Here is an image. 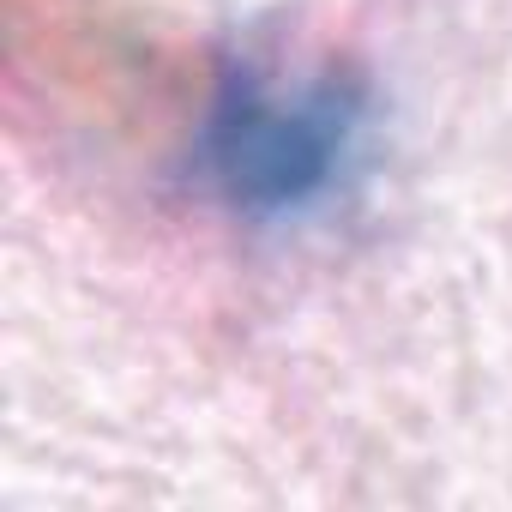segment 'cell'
Here are the masks:
<instances>
[{"instance_id": "cell-1", "label": "cell", "mask_w": 512, "mask_h": 512, "mask_svg": "<svg viewBox=\"0 0 512 512\" xmlns=\"http://www.w3.org/2000/svg\"><path fill=\"white\" fill-rule=\"evenodd\" d=\"M362 145V97L332 73L241 67L199 127V175L235 217L302 223L344 199L362 175Z\"/></svg>"}]
</instances>
